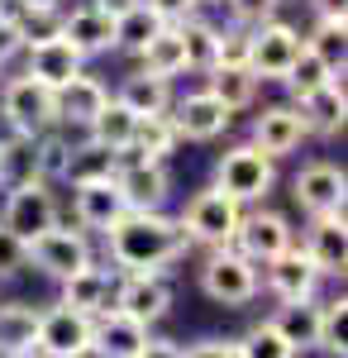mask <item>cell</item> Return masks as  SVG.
I'll return each mask as SVG.
<instances>
[{"mask_svg": "<svg viewBox=\"0 0 348 358\" xmlns=\"http://www.w3.org/2000/svg\"><path fill=\"white\" fill-rule=\"evenodd\" d=\"M162 29V20L148 10V5H134V10H124L119 20H115V53H129L134 57L153 34Z\"/></svg>", "mask_w": 348, "mask_h": 358, "instance_id": "cell-36", "label": "cell"}, {"mask_svg": "<svg viewBox=\"0 0 348 358\" xmlns=\"http://www.w3.org/2000/svg\"><path fill=\"white\" fill-rule=\"evenodd\" d=\"M62 10H67V5H34V10H15V15H20V29H24V48L62 34Z\"/></svg>", "mask_w": 348, "mask_h": 358, "instance_id": "cell-41", "label": "cell"}, {"mask_svg": "<svg viewBox=\"0 0 348 358\" xmlns=\"http://www.w3.org/2000/svg\"><path fill=\"white\" fill-rule=\"evenodd\" d=\"M187 358H243V354L234 339H201V344L187 349Z\"/></svg>", "mask_w": 348, "mask_h": 358, "instance_id": "cell-47", "label": "cell"}, {"mask_svg": "<svg viewBox=\"0 0 348 358\" xmlns=\"http://www.w3.org/2000/svg\"><path fill=\"white\" fill-rule=\"evenodd\" d=\"M315 20H348V0H310Z\"/></svg>", "mask_w": 348, "mask_h": 358, "instance_id": "cell-49", "label": "cell"}, {"mask_svg": "<svg viewBox=\"0 0 348 358\" xmlns=\"http://www.w3.org/2000/svg\"><path fill=\"white\" fill-rule=\"evenodd\" d=\"M215 67H248V24H224L219 29Z\"/></svg>", "mask_w": 348, "mask_h": 358, "instance_id": "cell-42", "label": "cell"}, {"mask_svg": "<svg viewBox=\"0 0 348 358\" xmlns=\"http://www.w3.org/2000/svg\"><path fill=\"white\" fill-rule=\"evenodd\" d=\"M129 215V201L119 192V182L106 177V182H77L72 187V224L86 229V234H106Z\"/></svg>", "mask_w": 348, "mask_h": 358, "instance_id": "cell-15", "label": "cell"}, {"mask_svg": "<svg viewBox=\"0 0 348 358\" xmlns=\"http://www.w3.org/2000/svg\"><path fill=\"white\" fill-rule=\"evenodd\" d=\"M91 5H96V10H106L110 20H119L124 10H134V5H143V0H91Z\"/></svg>", "mask_w": 348, "mask_h": 358, "instance_id": "cell-50", "label": "cell"}, {"mask_svg": "<svg viewBox=\"0 0 348 358\" xmlns=\"http://www.w3.org/2000/svg\"><path fill=\"white\" fill-rule=\"evenodd\" d=\"M138 358H187V349L177 344V339H162V334H148V344H143V354Z\"/></svg>", "mask_w": 348, "mask_h": 358, "instance_id": "cell-48", "label": "cell"}, {"mask_svg": "<svg viewBox=\"0 0 348 358\" xmlns=\"http://www.w3.org/2000/svg\"><path fill=\"white\" fill-rule=\"evenodd\" d=\"M291 244H296L291 220H287V215H277V210H268V206H248V210L239 215L234 239H229V248H239L258 273L268 268L277 253H287Z\"/></svg>", "mask_w": 348, "mask_h": 358, "instance_id": "cell-8", "label": "cell"}, {"mask_svg": "<svg viewBox=\"0 0 348 358\" xmlns=\"http://www.w3.org/2000/svg\"><path fill=\"white\" fill-rule=\"evenodd\" d=\"M234 344H239L243 358H296V349L282 339V330H277L272 320H258V325L243 334V339H234Z\"/></svg>", "mask_w": 348, "mask_h": 358, "instance_id": "cell-40", "label": "cell"}, {"mask_svg": "<svg viewBox=\"0 0 348 358\" xmlns=\"http://www.w3.org/2000/svg\"><path fill=\"white\" fill-rule=\"evenodd\" d=\"M205 91H210L229 115H239V110H253V106H258L263 82L253 77V67H210V72H205Z\"/></svg>", "mask_w": 348, "mask_h": 358, "instance_id": "cell-28", "label": "cell"}, {"mask_svg": "<svg viewBox=\"0 0 348 358\" xmlns=\"http://www.w3.org/2000/svg\"><path fill=\"white\" fill-rule=\"evenodd\" d=\"M177 148H182V138H177L172 115H138L134 138L119 153V163H172Z\"/></svg>", "mask_w": 348, "mask_h": 358, "instance_id": "cell-24", "label": "cell"}, {"mask_svg": "<svg viewBox=\"0 0 348 358\" xmlns=\"http://www.w3.org/2000/svg\"><path fill=\"white\" fill-rule=\"evenodd\" d=\"M305 138H310V129H305V120H300V110H296V101L263 106V110L253 115V129H248V143H253L258 153H268L272 163L300 153Z\"/></svg>", "mask_w": 348, "mask_h": 358, "instance_id": "cell-13", "label": "cell"}, {"mask_svg": "<svg viewBox=\"0 0 348 358\" xmlns=\"http://www.w3.org/2000/svg\"><path fill=\"white\" fill-rule=\"evenodd\" d=\"M182 48H187V72H210L215 67V48H219V24L210 20H201V15H191L182 20Z\"/></svg>", "mask_w": 348, "mask_h": 358, "instance_id": "cell-35", "label": "cell"}, {"mask_svg": "<svg viewBox=\"0 0 348 358\" xmlns=\"http://www.w3.org/2000/svg\"><path fill=\"white\" fill-rule=\"evenodd\" d=\"M268 320L282 330V339L296 354L315 349V339H320V301H287V306H277Z\"/></svg>", "mask_w": 348, "mask_h": 358, "instance_id": "cell-31", "label": "cell"}, {"mask_svg": "<svg viewBox=\"0 0 348 358\" xmlns=\"http://www.w3.org/2000/svg\"><path fill=\"white\" fill-rule=\"evenodd\" d=\"M201 5H219V0H201Z\"/></svg>", "mask_w": 348, "mask_h": 358, "instance_id": "cell-52", "label": "cell"}, {"mask_svg": "<svg viewBox=\"0 0 348 358\" xmlns=\"http://www.w3.org/2000/svg\"><path fill=\"white\" fill-rule=\"evenodd\" d=\"M300 38H305V48L320 57L334 77H344V67H348V20H315V29L300 34Z\"/></svg>", "mask_w": 348, "mask_h": 358, "instance_id": "cell-34", "label": "cell"}, {"mask_svg": "<svg viewBox=\"0 0 348 358\" xmlns=\"http://www.w3.org/2000/svg\"><path fill=\"white\" fill-rule=\"evenodd\" d=\"M115 268H101V263H86V268H77L72 277H62L57 287H62V296L57 301L72 306V310H81V315H106L110 310V296H115Z\"/></svg>", "mask_w": 348, "mask_h": 358, "instance_id": "cell-21", "label": "cell"}, {"mask_svg": "<svg viewBox=\"0 0 348 358\" xmlns=\"http://www.w3.org/2000/svg\"><path fill=\"white\" fill-rule=\"evenodd\" d=\"M96 349V320L72 306H48L38 310V358H91Z\"/></svg>", "mask_w": 348, "mask_h": 358, "instance_id": "cell-9", "label": "cell"}, {"mask_svg": "<svg viewBox=\"0 0 348 358\" xmlns=\"http://www.w3.org/2000/svg\"><path fill=\"white\" fill-rule=\"evenodd\" d=\"M153 15H158L162 24H182L191 15H201V0H143Z\"/></svg>", "mask_w": 348, "mask_h": 358, "instance_id": "cell-46", "label": "cell"}, {"mask_svg": "<svg viewBox=\"0 0 348 358\" xmlns=\"http://www.w3.org/2000/svg\"><path fill=\"white\" fill-rule=\"evenodd\" d=\"M20 53H24V29H20L15 5L5 0V5H0V72H5V67H10Z\"/></svg>", "mask_w": 348, "mask_h": 358, "instance_id": "cell-43", "label": "cell"}, {"mask_svg": "<svg viewBox=\"0 0 348 358\" xmlns=\"http://www.w3.org/2000/svg\"><path fill=\"white\" fill-rule=\"evenodd\" d=\"M219 5H229V24H263V20H277V10H282V0H219Z\"/></svg>", "mask_w": 348, "mask_h": 358, "instance_id": "cell-44", "label": "cell"}, {"mask_svg": "<svg viewBox=\"0 0 348 358\" xmlns=\"http://www.w3.org/2000/svg\"><path fill=\"white\" fill-rule=\"evenodd\" d=\"M0 124L10 134H29V138L57 129V91L24 77V72L5 77L0 82Z\"/></svg>", "mask_w": 348, "mask_h": 358, "instance_id": "cell-3", "label": "cell"}, {"mask_svg": "<svg viewBox=\"0 0 348 358\" xmlns=\"http://www.w3.org/2000/svg\"><path fill=\"white\" fill-rule=\"evenodd\" d=\"M57 38H67V43L91 62V57L115 53V20H110L106 10H96L91 0H81L72 10H62V34H57Z\"/></svg>", "mask_w": 348, "mask_h": 358, "instance_id": "cell-17", "label": "cell"}, {"mask_svg": "<svg viewBox=\"0 0 348 358\" xmlns=\"http://www.w3.org/2000/svg\"><path fill=\"white\" fill-rule=\"evenodd\" d=\"M167 115H172L182 143H215V138L229 134V124H234V115L224 110L205 86L201 91H187V96H172V110Z\"/></svg>", "mask_w": 348, "mask_h": 358, "instance_id": "cell-14", "label": "cell"}, {"mask_svg": "<svg viewBox=\"0 0 348 358\" xmlns=\"http://www.w3.org/2000/svg\"><path fill=\"white\" fill-rule=\"evenodd\" d=\"M134 124H138V115L110 96L106 106H101V115L86 124V134H81V138L101 143V148H110V153H124V148H129V138H134Z\"/></svg>", "mask_w": 348, "mask_h": 358, "instance_id": "cell-33", "label": "cell"}, {"mask_svg": "<svg viewBox=\"0 0 348 358\" xmlns=\"http://www.w3.org/2000/svg\"><path fill=\"white\" fill-rule=\"evenodd\" d=\"M115 182L129 201V210H167V196H172L167 163H119Z\"/></svg>", "mask_w": 348, "mask_h": 358, "instance_id": "cell-22", "label": "cell"}, {"mask_svg": "<svg viewBox=\"0 0 348 358\" xmlns=\"http://www.w3.org/2000/svg\"><path fill=\"white\" fill-rule=\"evenodd\" d=\"M324 82H334V72H329L320 57H315L310 48H305V43H300V53H296V62L287 67L282 86L291 91V101H300V96H310V91H315V86H324Z\"/></svg>", "mask_w": 348, "mask_h": 358, "instance_id": "cell-39", "label": "cell"}, {"mask_svg": "<svg viewBox=\"0 0 348 358\" xmlns=\"http://www.w3.org/2000/svg\"><path fill=\"white\" fill-rule=\"evenodd\" d=\"M138 72H148V77H162V82H177V77H187V48H182V24H162L143 48L134 53Z\"/></svg>", "mask_w": 348, "mask_h": 358, "instance_id": "cell-25", "label": "cell"}, {"mask_svg": "<svg viewBox=\"0 0 348 358\" xmlns=\"http://www.w3.org/2000/svg\"><path fill=\"white\" fill-rule=\"evenodd\" d=\"M38 182V138L29 134H0V192Z\"/></svg>", "mask_w": 348, "mask_h": 358, "instance_id": "cell-30", "label": "cell"}, {"mask_svg": "<svg viewBox=\"0 0 348 358\" xmlns=\"http://www.w3.org/2000/svg\"><path fill=\"white\" fill-rule=\"evenodd\" d=\"M0 5H5V0H0Z\"/></svg>", "mask_w": 348, "mask_h": 358, "instance_id": "cell-53", "label": "cell"}, {"mask_svg": "<svg viewBox=\"0 0 348 358\" xmlns=\"http://www.w3.org/2000/svg\"><path fill=\"white\" fill-rule=\"evenodd\" d=\"M24 248H29V268H38V273L53 277V282L72 277L77 268H86V263H96L91 234H86V229H77L72 220H57L53 229H43L38 239H29Z\"/></svg>", "mask_w": 348, "mask_h": 358, "instance_id": "cell-6", "label": "cell"}, {"mask_svg": "<svg viewBox=\"0 0 348 358\" xmlns=\"http://www.w3.org/2000/svg\"><path fill=\"white\" fill-rule=\"evenodd\" d=\"M62 220V201L48 182H24V187H10L0 201V224L15 234V239H38L43 229H53Z\"/></svg>", "mask_w": 348, "mask_h": 358, "instance_id": "cell-7", "label": "cell"}, {"mask_svg": "<svg viewBox=\"0 0 348 358\" xmlns=\"http://www.w3.org/2000/svg\"><path fill=\"white\" fill-rule=\"evenodd\" d=\"M143 344H148V325H138V320L119 315V310L96 315V349H91V358H138Z\"/></svg>", "mask_w": 348, "mask_h": 358, "instance_id": "cell-26", "label": "cell"}, {"mask_svg": "<svg viewBox=\"0 0 348 358\" xmlns=\"http://www.w3.org/2000/svg\"><path fill=\"white\" fill-rule=\"evenodd\" d=\"M263 277H268V292L282 306L287 301H315V292H320V282H324L300 244H291L287 253H277L268 268H263Z\"/></svg>", "mask_w": 348, "mask_h": 358, "instance_id": "cell-16", "label": "cell"}, {"mask_svg": "<svg viewBox=\"0 0 348 358\" xmlns=\"http://www.w3.org/2000/svg\"><path fill=\"white\" fill-rule=\"evenodd\" d=\"M296 110L305 120V129L320 138H339L348 124V96H344V77H334V82L315 86L310 96H300L296 101Z\"/></svg>", "mask_w": 348, "mask_h": 358, "instance_id": "cell-23", "label": "cell"}, {"mask_svg": "<svg viewBox=\"0 0 348 358\" xmlns=\"http://www.w3.org/2000/svg\"><path fill=\"white\" fill-rule=\"evenodd\" d=\"M72 138H77V134H67V129H48V134H38V182L57 187V182L67 177Z\"/></svg>", "mask_w": 348, "mask_h": 358, "instance_id": "cell-37", "label": "cell"}, {"mask_svg": "<svg viewBox=\"0 0 348 358\" xmlns=\"http://www.w3.org/2000/svg\"><path fill=\"white\" fill-rule=\"evenodd\" d=\"M15 10H34V5H62V0H10Z\"/></svg>", "mask_w": 348, "mask_h": 358, "instance_id": "cell-51", "label": "cell"}, {"mask_svg": "<svg viewBox=\"0 0 348 358\" xmlns=\"http://www.w3.org/2000/svg\"><path fill=\"white\" fill-rule=\"evenodd\" d=\"M344 320H348L344 292H339V296H329V301H320V339H315V349H320V354H329V358H344L348 354Z\"/></svg>", "mask_w": 348, "mask_h": 358, "instance_id": "cell-38", "label": "cell"}, {"mask_svg": "<svg viewBox=\"0 0 348 358\" xmlns=\"http://www.w3.org/2000/svg\"><path fill=\"white\" fill-rule=\"evenodd\" d=\"M110 310L129 315L138 325H158L172 310V277L167 273H119L115 277V296Z\"/></svg>", "mask_w": 348, "mask_h": 358, "instance_id": "cell-12", "label": "cell"}, {"mask_svg": "<svg viewBox=\"0 0 348 358\" xmlns=\"http://www.w3.org/2000/svg\"><path fill=\"white\" fill-rule=\"evenodd\" d=\"M110 101V86L91 72H77L72 82L57 91V129L67 134H86V124L101 115V106Z\"/></svg>", "mask_w": 348, "mask_h": 358, "instance_id": "cell-19", "label": "cell"}, {"mask_svg": "<svg viewBox=\"0 0 348 358\" xmlns=\"http://www.w3.org/2000/svg\"><path fill=\"white\" fill-rule=\"evenodd\" d=\"M239 215H243V206L234 196H224L219 187H205V192H196L187 201V210L177 220L187 229L191 248H224L234 239V229H239Z\"/></svg>", "mask_w": 348, "mask_h": 358, "instance_id": "cell-5", "label": "cell"}, {"mask_svg": "<svg viewBox=\"0 0 348 358\" xmlns=\"http://www.w3.org/2000/svg\"><path fill=\"white\" fill-rule=\"evenodd\" d=\"M119 172V153H110L101 143H91V138H72V158H67V177H62V187H77V182H106Z\"/></svg>", "mask_w": 348, "mask_h": 358, "instance_id": "cell-32", "label": "cell"}, {"mask_svg": "<svg viewBox=\"0 0 348 358\" xmlns=\"http://www.w3.org/2000/svg\"><path fill=\"white\" fill-rule=\"evenodd\" d=\"M20 57H24V77L53 86V91H62V86L72 82L77 72H86V57H81L67 38H43V43H29Z\"/></svg>", "mask_w": 348, "mask_h": 358, "instance_id": "cell-18", "label": "cell"}, {"mask_svg": "<svg viewBox=\"0 0 348 358\" xmlns=\"http://www.w3.org/2000/svg\"><path fill=\"white\" fill-rule=\"evenodd\" d=\"M38 306L0 301V358H38Z\"/></svg>", "mask_w": 348, "mask_h": 358, "instance_id": "cell-27", "label": "cell"}, {"mask_svg": "<svg viewBox=\"0 0 348 358\" xmlns=\"http://www.w3.org/2000/svg\"><path fill=\"white\" fill-rule=\"evenodd\" d=\"M101 239H106V258L115 273H172L191 253L182 220L167 210H129Z\"/></svg>", "mask_w": 348, "mask_h": 358, "instance_id": "cell-1", "label": "cell"}, {"mask_svg": "<svg viewBox=\"0 0 348 358\" xmlns=\"http://www.w3.org/2000/svg\"><path fill=\"white\" fill-rule=\"evenodd\" d=\"M291 201L300 206L305 220H320V215H344V201H348V177L339 163H305L291 177Z\"/></svg>", "mask_w": 348, "mask_h": 358, "instance_id": "cell-11", "label": "cell"}, {"mask_svg": "<svg viewBox=\"0 0 348 358\" xmlns=\"http://www.w3.org/2000/svg\"><path fill=\"white\" fill-rule=\"evenodd\" d=\"M300 248H305V258L315 263L320 277H344V268H348V224H344V215H320V220H310Z\"/></svg>", "mask_w": 348, "mask_h": 358, "instance_id": "cell-20", "label": "cell"}, {"mask_svg": "<svg viewBox=\"0 0 348 358\" xmlns=\"http://www.w3.org/2000/svg\"><path fill=\"white\" fill-rule=\"evenodd\" d=\"M119 106H129L134 115H167L172 110V82H162V77H148V72H129V77H119V86L110 91Z\"/></svg>", "mask_w": 348, "mask_h": 358, "instance_id": "cell-29", "label": "cell"}, {"mask_svg": "<svg viewBox=\"0 0 348 358\" xmlns=\"http://www.w3.org/2000/svg\"><path fill=\"white\" fill-rule=\"evenodd\" d=\"M300 29L287 24V20H263V24L248 29V67H253V77L258 82H277L287 77V67L296 62L300 53Z\"/></svg>", "mask_w": 348, "mask_h": 358, "instance_id": "cell-10", "label": "cell"}, {"mask_svg": "<svg viewBox=\"0 0 348 358\" xmlns=\"http://www.w3.org/2000/svg\"><path fill=\"white\" fill-rule=\"evenodd\" d=\"M196 282H201V292L210 296L215 306H224V310H243V306L258 296V287H263V273L243 258L239 248H205V258H201V268H196Z\"/></svg>", "mask_w": 348, "mask_h": 358, "instance_id": "cell-2", "label": "cell"}, {"mask_svg": "<svg viewBox=\"0 0 348 358\" xmlns=\"http://www.w3.org/2000/svg\"><path fill=\"white\" fill-rule=\"evenodd\" d=\"M24 268H29L24 239H15V234L0 224V282H5V277H15V273H24Z\"/></svg>", "mask_w": 348, "mask_h": 358, "instance_id": "cell-45", "label": "cell"}, {"mask_svg": "<svg viewBox=\"0 0 348 358\" xmlns=\"http://www.w3.org/2000/svg\"><path fill=\"white\" fill-rule=\"evenodd\" d=\"M215 187L224 196H234L243 210L248 206H263L272 196V187H277V163H272L268 153H258L253 143H234L215 163Z\"/></svg>", "mask_w": 348, "mask_h": 358, "instance_id": "cell-4", "label": "cell"}]
</instances>
